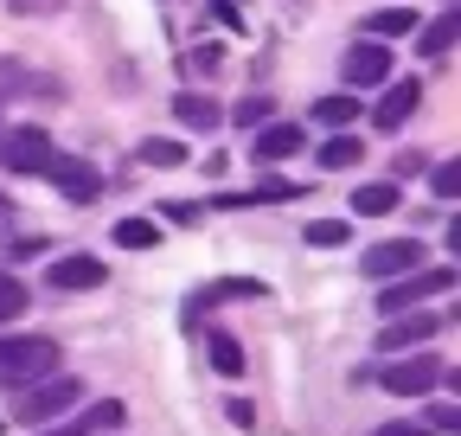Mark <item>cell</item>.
Masks as SVG:
<instances>
[{"label":"cell","instance_id":"d4e9b609","mask_svg":"<svg viewBox=\"0 0 461 436\" xmlns=\"http://www.w3.org/2000/svg\"><path fill=\"white\" fill-rule=\"evenodd\" d=\"M224 116L238 123V129H263V116H269V103H263V96H244L238 109H224Z\"/></svg>","mask_w":461,"mask_h":436},{"label":"cell","instance_id":"603a6c76","mask_svg":"<svg viewBox=\"0 0 461 436\" xmlns=\"http://www.w3.org/2000/svg\"><path fill=\"white\" fill-rule=\"evenodd\" d=\"M353 160H359V141H353V135H327L321 168H353Z\"/></svg>","mask_w":461,"mask_h":436},{"label":"cell","instance_id":"83f0119b","mask_svg":"<svg viewBox=\"0 0 461 436\" xmlns=\"http://www.w3.org/2000/svg\"><path fill=\"white\" fill-rule=\"evenodd\" d=\"M39 436H90L84 423H58V430H39Z\"/></svg>","mask_w":461,"mask_h":436},{"label":"cell","instance_id":"2e32d148","mask_svg":"<svg viewBox=\"0 0 461 436\" xmlns=\"http://www.w3.org/2000/svg\"><path fill=\"white\" fill-rule=\"evenodd\" d=\"M417 26V14L411 7H384V14H372L366 20V39H397V32H411Z\"/></svg>","mask_w":461,"mask_h":436},{"label":"cell","instance_id":"d6986e66","mask_svg":"<svg viewBox=\"0 0 461 436\" xmlns=\"http://www.w3.org/2000/svg\"><path fill=\"white\" fill-rule=\"evenodd\" d=\"M20 314H26V283L14 269H0V321H20Z\"/></svg>","mask_w":461,"mask_h":436},{"label":"cell","instance_id":"6da1fadb","mask_svg":"<svg viewBox=\"0 0 461 436\" xmlns=\"http://www.w3.org/2000/svg\"><path fill=\"white\" fill-rule=\"evenodd\" d=\"M58 341H45V334H7L0 341V386H14V392H26V386H39V378H51L58 372Z\"/></svg>","mask_w":461,"mask_h":436},{"label":"cell","instance_id":"ffe728a7","mask_svg":"<svg viewBox=\"0 0 461 436\" xmlns=\"http://www.w3.org/2000/svg\"><path fill=\"white\" fill-rule=\"evenodd\" d=\"M154 225H148V218H122V225H115V244H122V250H154Z\"/></svg>","mask_w":461,"mask_h":436},{"label":"cell","instance_id":"9c48e42d","mask_svg":"<svg viewBox=\"0 0 461 436\" xmlns=\"http://www.w3.org/2000/svg\"><path fill=\"white\" fill-rule=\"evenodd\" d=\"M417 103H423V84H417V77H391V84H378L372 123H378V129H403V123L417 116Z\"/></svg>","mask_w":461,"mask_h":436},{"label":"cell","instance_id":"7402d4cb","mask_svg":"<svg viewBox=\"0 0 461 436\" xmlns=\"http://www.w3.org/2000/svg\"><path fill=\"white\" fill-rule=\"evenodd\" d=\"M212 366H218L224 378H238V372H244V347L230 341V334H212Z\"/></svg>","mask_w":461,"mask_h":436},{"label":"cell","instance_id":"52a82bcc","mask_svg":"<svg viewBox=\"0 0 461 436\" xmlns=\"http://www.w3.org/2000/svg\"><path fill=\"white\" fill-rule=\"evenodd\" d=\"M359 269L378 277V283H391V277H403V269H423V244L417 238H384V244H372L359 257Z\"/></svg>","mask_w":461,"mask_h":436},{"label":"cell","instance_id":"3957f363","mask_svg":"<svg viewBox=\"0 0 461 436\" xmlns=\"http://www.w3.org/2000/svg\"><path fill=\"white\" fill-rule=\"evenodd\" d=\"M448 289H455V269H448V263H442V269H403V277L384 283L378 308H384V314H403V308H423V302H436V295H448Z\"/></svg>","mask_w":461,"mask_h":436},{"label":"cell","instance_id":"9a60e30c","mask_svg":"<svg viewBox=\"0 0 461 436\" xmlns=\"http://www.w3.org/2000/svg\"><path fill=\"white\" fill-rule=\"evenodd\" d=\"M314 123H321L327 135H346V129L359 123V103H353V96H321V103H314Z\"/></svg>","mask_w":461,"mask_h":436},{"label":"cell","instance_id":"ac0fdd59","mask_svg":"<svg viewBox=\"0 0 461 436\" xmlns=\"http://www.w3.org/2000/svg\"><path fill=\"white\" fill-rule=\"evenodd\" d=\"M135 154L148 160V168H186V141H160V135H154V141H141Z\"/></svg>","mask_w":461,"mask_h":436},{"label":"cell","instance_id":"ba28073f","mask_svg":"<svg viewBox=\"0 0 461 436\" xmlns=\"http://www.w3.org/2000/svg\"><path fill=\"white\" fill-rule=\"evenodd\" d=\"M346 84H391V45L384 39H359V45H346V59H339Z\"/></svg>","mask_w":461,"mask_h":436},{"label":"cell","instance_id":"8fae6325","mask_svg":"<svg viewBox=\"0 0 461 436\" xmlns=\"http://www.w3.org/2000/svg\"><path fill=\"white\" fill-rule=\"evenodd\" d=\"M173 116H180V129H193V135H212L224 123V109L212 96H199V90H180V96H173Z\"/></svg>","mask_w":461,"mask_h":436},{"label":"cell","instance_id":"5bb4252c","mask_svg":"<svg viewBox=\"0 0 461 436\" xmlns=\"http://www.w3.org/2000/svg\"><path fill=\"white\" fill-rule=\"evenodd\" d=\"M353 212H359V218H391V212H397V180H366V186L353 193Z\"/></svg>","mask_w":461,"mask_h":436},{"label":"cell","instance_id":"4fadbf2b","mask_svg":"<svg viewBox=\"0 0 461 436\" xmlns=\"http://www.w3.org/2000/svg\"><path fill=\"white\" fill-rule=\"evenodd\" d=\"M295 148H302V123H263L257 129V160H263V168H269V160H288Z\"/></svg>","mask_w":461,"mask_h":436},{"label":"cell","instance_id":"484cf974","mask_svg":"<svg viewBox=\"0 0 461 436\" xmlns=\"http://www.w3.org/2000/svg\"><path fill=\"white\" fill-rule=\"evenodd\" d=\"M429 180H436V199H455V193H461V168H455V160H442Z\"/></svg>","mask_w":461,"mask_h":436},{"label":"cell","instance_id":"277c9868","mask_svg":"<svg viewBox=\"0 0 461 436\" xmlns=\"http://www.w3.org/2000/svg\"><path fill=\"white\" fill-rule=\"evenodd\" d=\"M378 378H384V392H397V398H423V392H436L442 378H448V366H442L436 353H403V359H391Z\"/></svg>","mask_w":461,"mask_h":436},{"label":"cell","instance_id":"5b68a950","mask_svg":"<svg viewBox=\"0 0 461 436\" xmlns=\"http://www.w3.org/2000/svg\"><path fill=\"white\" fill-rule=\"evenodd\" d=\"M442 327H448V321H442L436 308H403V314H384V327H378V347H384V353H411V347L436 341Z\"/></svg>","mask_w":461,"mask_h":436},{"label":"cell","instance_id":"4316f807","mask_svg":"<svg viewBox=\"0 0 461 436\" xmlns=\"http://www.w3.org/2000/svg\"><path fill=\"white\" fill-rule=\"evenodd\" d=\"M378 436H429L423 423H397V430H378Z\"/></svg>","mask_w":461,"mask_h":436},{"label":"cell","instance_id":"e0dca14e","mask_svg":"<svg viewBox=\"0 0 461 436\" xmlns=\"http://www.w3.org/2000/svg\"><path fill=\"white\" fill-rule=\"evenodd\" d=\"M417 45H423V59H448V45H455V14H442L436 26H423Z\"/></svg>","mask_w":461,"mask_h":436},{"label":"cell","instance_id":"30bf717a","mask_svg":"<svg viewBox=\"0 0 461 436\" xmlns=\"http://www.w3.org/2000/svg\"><path fill=\"white\" fill-rule=\"evenodd\" d=\"M45 180L65 193V199H96V193H103V180L84 168V160H71V154H51V160H45Z\"/></svg>","mask_w":461,"mask_h":436},{"label":"cell","instance_id":"8992f818","mask_svg":"<svg viewBox=\"0 0 461 436\" xmlns=\"http://www.w3.org/2000/svg\"><path fill=\"white\" fill-rule=\"evenodd\" d=\"M45 160H51V135L45 129H0V168L7 174H45Z\"/></svg>","mask_w":461,"mask_h":436},{"label":"cell","instance_id":"44dd1931","mask_svg":"<svg viewBox=\"0 0 461 436\" xmlns=\"http://www.w3.org/2000/svg\"><path fill=\"white\" fill-rule=\"evenodd\" d=\"M346 238H353V225H346V218H321V225H308V244H314V250H339Z\"/></svg>","mask_w":461,"mask_h":436},{"label":"cell","instance_id":"7a4b0ae2","mask_svg":"<svg viewBox=\"0 0 461 436\" xmlns=\"http://www.w3.org/2000/svg\"><path fill=\"white\" fill-rule=\"evenodd\" d=\"M77 398H84V378L51 372V378H39V386L20 392V423H58L65 411H77Z\"/></svg>","mask_w":461,"mask_h":436},{"label":"cell","instance_id":"7c38bea8","mask_svg":"<svg viewBox=\"0 0 461 436\" xmlns=\"http://www.w3.org/2000/svg\"><path fill=\"white\" fill-rule=\"evenodd\" d=\"M103 277L109 269L96 257H58L51 263V289H103Z\"/></svg>","mask_w":461,"mask_h":436},{"label":"cell","instance_id":"cb8c5ba5","mask_svg":"<svg viewBox=\"0 0 461 436\" xmlns=\"http://www.w3.org/2000/svg\"><path fill=\"white\" fill-rule=\"evenodd\" d=\"M77 423H84V430H115V423H122V404H115V398H103V404H90Z\"/></svg>","mask_w":461,"mask_h":436}]
</instances>
